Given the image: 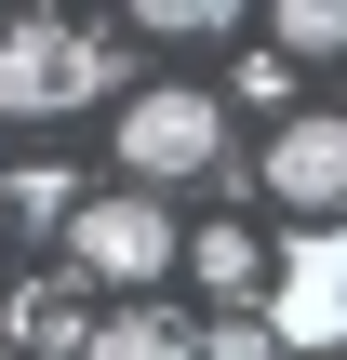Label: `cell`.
Masks as SVG:
<instances>
[{"label": "cell", "instance_id": "cell-1", "mask_svg": "<svg viewBox=\"0 0 347 360\" xmlns=\"http://www.w3.org/2000/svg\"><path fill=\"white\" fill-rule=\"evenodd\" d=\"M107 80H120V40H94V27H67V13L0 27V120H67V107H94Z\"/></svg>", "mask_w": 347, "mask_h": 360}, {"label": "cell", "instance_id": "cell-2", "mask_svg": "<svg viewBox=\"0 0 347 360\" xmlns=\"http://www.w3.org/2000/svg\"><path fill=\"white\" fill-rule=\"evenodd\" d=\"M227 160V107L201 94V80H147L134 107H120V174L160 200V187H201Z\"/></svg>", "mask_w": 347, "mask_h": 360}, {"label": "cell", "instance_id": "cell-3", "mask_svg": "<svg viewBox=\"0 0 347 360\" xmlns=\"http://www.w3.org/2000/svg\"><path fill=\"white\" fill-rule=\"evenodd\" d=\"M174 254H187V240H174V214H160L147 187H107V200H80V214H67V267H80V281H107V294H147Z\"/></svg>", "mask_w": 347, "mask_h": 360}, {"label": "cell", "instance_id": "cell-4", "mask_svg": "<svg viewBox=\"0 0 347 360\" xmlns=\"http://www.w3.org/2000/svg\"><path fill=\"white\" fill-rule=\"evenodd\" d=\"M267 200L308 214V227L347 214V120H334V107H294V120L267 134Z\"/></svg>", "mask_w": 347, "mask_h": 360}, {"label": "cell", "instance_id": "cell-5", "mask_svg": "<svg viewBox=\"0 0 347 360\" xmlns=\"http://www.w3.org/2000/svg\"><path fill=\"white\" fill-rule=\"evenodd\" d=\"M267 334H281L294 360L347 347V254H294V281L267 294Z\"/></svg>", "mask_w": 347, "mask_h": 360}, {"label": "cell", "instance_id": "cell-6", "mask_svg": "<svg viewBox=\"0 0 347 360\" xmlns=\"http://www.w3.org/2000/svg\"><path fill=\"white\" fill-rule=\"evenodd\" d=\"M80 360H201V334L174 321V307H120V321H94Z\"/></svg>", "mask_w": 347, "mask_h": 360}, {"label": "cell", "instance_id": "cell-7", "mask_svg": "<svg viewBox=\"0 0 347 360\" xmlns=\"http://www.w3.org/2000/svg\"><path fill=\"white\" fill-rule=\"evenodd\" d=\"M0 187H13L0 227H67V214H80V174H53V160H40V174H0Z\"/></svg>", "mask_w": 347, "mask_h": 360}, {"label": "cell", "instance_id": "cell-8", "mask_svg": "<svg viewBox=\"0 0 347 360\" xmlns=\"http://www.w3.org/2000/svg\"><path fill=\"white\" fill-rule=\"evenodd\" d=\"M0 347H67V360H80V307H67L53 281H40V294H13V321H0Z\"/></svg>", "mask_w": 347, "mask_h": 360}, {"label": "cell", "instance_id": "cell-9", "mask_svg": "<svg viewBox=\"0 0 347 360\" xmlns=\"http://www.w3.org/2000/svg\"><path fill=\"white\" fill-rule=\"evenodd\" d=\"M321 53H347V0H294L281 13V67H321Z\"/></svg>", "mask_w": 347, "mask_h": 360}, {"label": "cell", "instance_id": "cell-10", "mask_svg": "<svg viewBox=\"0 0 347 360\" xmlns=\"http://www.w3.org/2000/svg\"><path fill=\"white\" fill-rule=\"evenodd\" d=\"M187 267H201V294H254V240H241V227H201Z\"/></svg>", "mask_w": 347, "mask_h": 360}, {"label": "cell", "instance_id": "cell-11", "mask_svg": "<svg viewBox=\"0 0 347 360\" xmlns=\"http://www.w3.org/2000/svg\"><path fill=\"white\" fill-rule=\"evenodd\" d=\"M201 360H281V334H267V321H241V307H227V321H214V334H201Z\"/></svg>", "mask_w": 347, "mask_h": 360}, {"label": "cell", "instance_id": "cell-12", "mask_svg": "<svg viewBox=\"0 0 347 360\" xmlns=\"http://www.w3.org/2000/svg\"><path fill=\"white\" fill-rule=\"evenodd\" d=\"M227 94H241V107H294V67H281V53H254V67H241Z\"/></svg>", "mask_w": 347, "mask_h": 360}, {"label": "cell", "instance_id": "cell-13", "mask_svg": "<svg viewBox=\"0 0 347 360\" xmlns=\"http://www.w3.org/2000/svg\"><path fill=\"white\" fill-rule=\"evenodd\" d=\"M321 360H347V347H321Z\"/></svg>", "mask_w": 347, "mask_h": 360}, {"label": "cell", "instance_id": "cell-14", "mask_svg": "<svg viewBox=\"0 0 347 360\" xmlns=\"http://www.w3.org/2000/svg\"><path fill=\"white\" fill-rule=\"evenodd\" d=\"M0 360H13V347H0Z\"/></svg>", "mask_w": 347, "mask_h": 360}]
</instances>
